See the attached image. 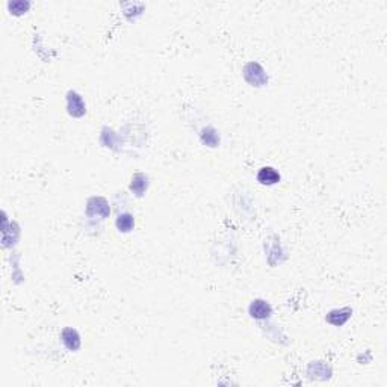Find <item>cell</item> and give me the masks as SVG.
<instances>
[{"mask_svg": "<svg viewBox=\"0 0 387 387\" xmlns=\"http://www.w3.org/2000/svg\"><path fill=\"white\" fill-rule=\"evenodd\" d=\"M117 227L120 232H130L133 229V216L129 213L120 215L117 219Z\"/></svg>", "mask_w": 387, "mask_h": 387, "instance_id": "cell-8", "label": "cell"}, {"mask_svg": "<svg viewBox=\"0 0 387 387\" xmlns=\"http://www.w3.org/2000/svg\"><path fill=\"white\" fill-rule=\"evenodd\" d=\"M351 316V309L345 307V309H341V310H333L330 312V315L327 316V321L333 325H344Z\"/></svg>", "mask_w": 387, "mask_h": 387, "instance_id": "cell-6", "label": "cell"}, {"mask_svg": "<svg viewBox=\"0 0 387 387\" xmlns=\"http://www.w3.org/2000/svg\"><path fill=\"white\" fill-rule=\"evenodd\" d=\"M244 74H245V79L251 83V85H256V86H262L266 83V74L263 71V68L259 65V64H248L244 70Z\"/></svg>", "mask_w": 387, "mask_h": 387, "instance_id": "cell-1", "label": "cell"}, {"mask_svg": "<svg viewBox=\"0 0 387 387\" xmlns=\"http://www.w3.org/2000/svg\"><path fill=\"white\" fill-rule=\"evenodd\" d=\"M68 112L73 117H82L85 114V104L76 92H68Z\"/></svg>", "mask_w": 387, "mask_h": 387, "instance_id": "cell-3", "label": "cell"}, {"mask_svg": "<svg viewBox=\"0 0 387 387\" xmlns=\"http://www.w3.org/2000/svg\"><path fill=\"white\" fill-rule=\"evenodd\" d=\"M145 188H147V177L144 174H135L132 179V183H130V189L136 195H142Z\"/></svg>", "mask_w": 387, "mask_h": 387, "instance_id": "cell-7", "label": "cell"}, {"mask_svg": "<svg viewBox=\"0 0 387 387\" xmlns=\"http://www.w3.org/2000/svg\"><path fill=\"white\" fill-rule=\"evenodd\" d=\"M257 180L263 185H274L280 182V174L271 167H263L257 174Z\"/></svg>", "mask_w": 387, "mask_h": 387, "instance_id": "cell-4", "label": "cell"}, {"mask_svg": "<svg viewBox=\"0 0 387 387\" xmlns=\"http://www.w3.org/2000/svg\"><path fill=\"white\" fill-rule=\"evenodd\" d=\"M9 8L14 14H21L24 12L27 8H29V3H24V2H14V3H9Z\"/></svg>", "mask_w": 387, "mask_h": 387, "instance_id": "cell-9", "label": "cell"}, {"mask_svg": "<svg viewBox=\"0 0 387 387\" xmlns=\"http://www.w3.org/2000/svg\"><path fill=\"white\" fill-rule=\"evenodd\" d=\"M62 342H64L65 347H67L68 350H71V351H76V350H79V347H80V338H79L77 331L73 330V328H65V330L62 331Z\"/></svg>", "mask_w": 387, "mask_h": 387, "instance_id": "cell-5", "label": "cell"}, {"mask_svg": "<svg viewBox=\"0 0 387 387\" xmlns=\"http://www.w3.org/2000/svg\"><path fill=\"white\" fill-rule=\"evenodd\" d=\"M250 315L256 319H263L271 315V306L262 300H256L250 306Z\"/></svg>", "mask_w": 387, "mask_h": 387, "instance_id": "cell-2", "label": "cell"}]
</instances>
